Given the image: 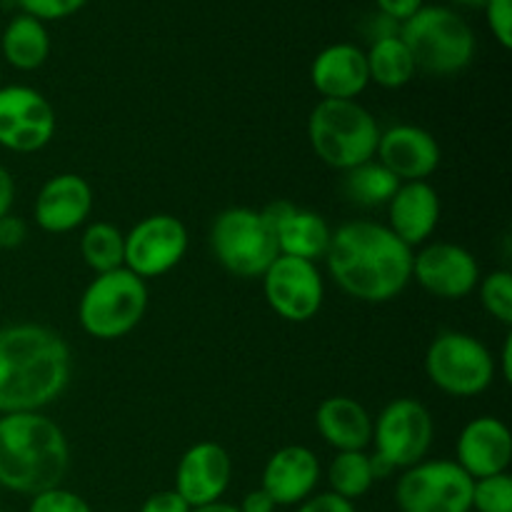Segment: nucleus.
I'll list each match as a JSON object with an SVG mask.
<instances>
[{"label": "nucleus", "instance_id": "5", "mask_svg": "<svg viewBox=\"0 0 512 512\" xmlns=\"http://www.w3.org/2000/svg\"><path fill=\"white\" fill-rule=\"evenodd\" d=\"M313 153L335 170H350L375 158L380 128L355 100H320L308 118Z\"/></svg>", "mask_w": 512, "mask_h": 512}, {"label": "nucleus", "instance_id": "1", "mask_svg": "<svg viewBox=\"0 0 512 512\" xmlns=\"http://www.w3.org/2000/svg\"><path fill=\"white\" fill-rule=\"evenodd\" d=\"M325 260L338 288L363 303H390L413 280V248L373 220L340 225Z\"/></svg>", "mask_w": 512, "mask_h": 512}, {"label": "nucleus", "instance_id": "3", "mask_svg": "<svg viewBox=\"0 0 512 512\" xmlns=\"http://www.w3.org/2000/svg\"><path fill=\"white\" fill-rule=\"evenodd\" d=\"M70 465L68 438L43 413L0 415V488L38 495L58 488Z\"/></svg>", "mask_w": 512, "mask_h": 512}, {"label": "nucleus", "instance_id": "7", "mask_svg": "<svg viewBox=\"0 0 512 512\" xmlns=\"http://www.w3.org/2000/svg\"><path fill=\"white\" fill-rule=\"evenodd\" d=\"M210 248L215 260L238 278H263L280 255L275 233L253 208H228L215 215Z\"/></svg>", "mask_w": 512, "mask_h": 512}, {"label": "nucleus", "instance_id": "34", "mask_svg": "<svg viewBox=\"0 0 512 512\" xmlns=\"http://www.w3.org/2000/svg\"><path fill=\"white\" fill-rule=\"evenodd\" d=\"M295 512H358L355 505L350 500L340 498L335 493H318V495H310L305 503L298 505Z\"/></svg>", "mask_w": 512, "mask_h": 512}, {"label": "nucleus", "instance_id": "19", "mask_svg": "<svg viewBox=\"0 0 512 512\" xmlns=\"http://www.w3.org/2000/svg\"><path fill=\"white\" fill-rule=\"evenodd\" d=\"M93 213V188L75 173L53 175L38 190L33 218L45 233H70L80 228Z\"/></svg>", "mask_w": 512, "mask_h": 512}, {"label": "nucleus", "instance_id": "43", "mask_svg": "<svg viewBox=\"0 0 512 512\" xmlns=\"http://www.w3.org/2000/svg\"><path fill=\"white\" fill-rule=\"evenodd\" d=\"M0 83H3V73H0ZM0 88H3V85H0Z\"/></svg>", "mask_w": 512, "mask_h": 512}, {"label": "nucleus", "instance_id": "42", "mask_svg": "<svg viewBox=\"0 0 512 512\" xmlns=\"http://www.w3.org/2000/svg\"><path fill=\"white\" fill-rule=\"evenodd\" d=\"M455 5H463V8H485L488 0H453Z\"/></svg>", "mask_w": 512, "mask_h": 512}, {"label": "nucleus", "instance_id": "44", "mask_svg": "<svg viewBox=\"0 0 512 512\" xmlns=\"http://www.w3.org/2000/svg\"><path fill=\"white\" fill-rule=\"evenodd\" d=\"M0 512H5V510H0Z\"/></svg>", "mask_w": 512, "mask_h": 512}, {"label": "nucleus", "instance_id": "35", "mask_svg": "<svg viewBox=\"0 0 512 512\" xmlns=\"http://www.w3.org/2000/svg\"><path fill=\"white\" fill-rule=\"evenodd\" d=\"M140 512H193V508L175 490H158L140 505Z\"/></svg>", "mask_w": 512, "mask_h": 512}, {"label": "nucleus", "instance_id": "31", "mask_svg": "<svg viewBox=\"0 0 512 512\" xmlns=\"http://www.w3.org/2000/svg\"><path fill=\"white\" fill-rule=\"evenodd\" d=\"M28 512H93L88 500L80 498L78 493L65 488H50L43 493L33 495Z\"/></svg>", "mask_w": 512, "mask_h": 512}, {"label": "nucleus", "instance_id": "17", "mask_svg": "<svg viewBox=\"0 0 512 512\" xmlns=\"http://www.w3.org/2000/svg\"><path fill=\"white\" fill-rule=\"evenodd\" d=\"M375 155H378V163L385 165L400 183L428 180L443 158L433 133L418 125H393L388 130H380Z\"/></svg>", "mask_w": 512, "mask_h": 512}, {"label": "nucleus", "instance_id": "23", "mask_svg": "<svg viewBox=\"0 0 512 512\" xmlns=\"http://www.w3.org/2000/svg\"><path fill=\"white\" fill-rule=\"evenodd\" d=\"M315 428L320 438L338 453L365 450L373 440V418L358 400L348 395L325 398L315 410Z\"/></svg>", "mask_w": 512, "mask_h": 512}, {"label": "nucleus", "instance_id": "26", "mask_svg": "<svg viewBox=\"0 0 512 512\" xmlns=\"http://www.w3.org/2000/svg\"><path fill=\"white\" fill-rule=\"evenodd\" d=\"M398 188L400 180L385 165L375 163V160H368V163L358 165V168L345 170L343 175V195L350 203L363 205V208L388 205Z\"/></svg>", "mask_w": 512, "mask_h": 512}, {"label": "nucleus", "instance_id": "18", "mask_svg": "<svg viewBox=\"0 0 512 512\" xmlns=\"http://www.w3.org/2000/svg\"><path fill=\"white\" fill-rule=\"evenodd\" d=\"M455 458V463L473 480L508 473L512 463L510 428L493 415L473 418L460 430Z\"/></svg>", "mask_w": 512, "mask_h": 512}, {"label": "nucleus", "instance_id": "25", "mask_svg": "<svg viewBox=\"0 0 512 512\" xmlns=\"http://www.w3.org/2000/svg\"><path fill=\"white\" fill-rule=\"evenodd\" d=\"M365 60H368L370 80L388 90H398L408 85L413 80L415 70H418L408 45L400 40V35H390V38H380L370 43Z\"/></svg>", "mask_w": 512, "mask_h": 512}, {"label": "nucleus", "instance_id": "28", "mask_svg": "<svg viewBox=\"0 0 512 512\" xmlns=\"http://www.w3.org/2000/svg\"><path fill=\"white\" fill-rule=\"evenodd\" d=\"M330 493L355 503L358 498L368 495L373 488V468H370V455L365 450H350V453H335L328 465Z\"/></svg>", "mask_w": 512, "mask_h": 512}, {"label": "nucleus", "instance_id": "30", "mask_svg": "<svg viewBox=\"0 0 512 512\" xmlns=\"http://www.w3.org/2000/svg\"><path fill=\"white\" fill-rule=\"evenodd\" d=\"M475 512H512V478L508 473L473 480Z\"/></svg>", "mask_w": 512, "mask_h": 512}, {"label": "nucleus", "instance_id": "41", "mask_svg": "<svg viewBox=\"0 0 512 512\" xmlns=\"http://www.w3.org/2000/svg\"><path fill=\"white\" fill-rule=\"evenodd\" d=\"M193 512H240L238 505H230V503H213V505H205V508H195Z\"/></svg>", "mask_w": 512, "mask_h": 512}, {"label": "nucleus", "instance_id": "40", "mask_svg": "<svg viewBox=\"0 0 512 512\" xmlns=\"http://www.w3.org/2000/svg\"><path fill=\"white\" fill-rule=\"evenodd\" d=\"M500 365H503V380H512V335H508L503 343V353H500Z\"/></svg>", "mask_w": 512, "mask_h": 512}, {"label": "nucleus", "instance_id": "21", "mask_svg": "<svg viewBox=\"0 0 512 512\" xmlns=\"http://www.w3.org/2000/svg\"><path fill=\"white\" fill-rule=\"evenodd\" d=\"M310 80L323 100H355L370 83L368 60L353 43L328 45L315 55Z\"/></svg>", "mask_w": 512, "mask_h": 512}, {"label": "nucleus", "instance_id": "8", "mask_svg": "<svg viewBox=\"0 0 512 512\" xmlns=\"http://www.w3.org/2000/svg\"><path fill=\"white\" fill-rule=\"evenodd\" d=\"M498 365L478 338L460 330H445L425 353V375L453 398H475L493 385Z\"/></svg>", "mask_w": 512, "mask_h": 512}, {"label": "nucleus", "instance_id": "32", "mask_svg": "<svg viewBox=\"0 0 512 512\" xmlns=\"http://www.w3.org/2000/svg\"><path fill=\"white\" fill-rule=\"evenodd\" d=\"M88 0H18V5L23 8L25 15L35 20H63L70 18L73 13H78Z\"/></svg>", "mask_w": 512, "mask_h": 512}, {"label": "nucleus", "instance_id": "38", "mask_svg": "<svg viewBox=\"0 0 512 512\" xmlns=\"http://www.w3.org/2000/svg\"><path fill=\"white\" fill-rule=\"evenodd\" d=\"M13 203H15V180L13 175H10V170L5 168V165H0V218H5V215L13 210Z\"/></svg>", "mask_w": 512, "mask_h": 512}, {"label": "nucleus", "instance_id": "37", "mask_svg": "<svg viewBox=\"0 0 512 512\" xmlns=\"http://www.w3.org/2000/svg\"><path fill=\"white\" fill-rule=\"evenodd\" d=\"M375 5H378V10L385 18L395 20L400 25L423 8V0H375Z\"/></svg>", "mask_w": 512, "mask_h": 512}, {"label": "nucleus", "instance_id": "39", "mask_svg": "<svg viewBox=\"0 0 512 512\" xmlns=\"http://www.w3.org/2000/svg\"><path fill=\"white\" fill-rule=\"evenodd\" d=\"M240 512H275V503L270 500V495L265 490H250L243 498V503L238 505Z\"/></svg>", "mask_w": 512, "mask_h": 512}, {"label": "nucleus", "instance_id": "33", "mask_svg": "<svg viewBox=\"0 0 512 512\" xmlns=\"http://www.w3.org/2000/svg\"><path fill=\"white\" fill-rule=\"evenodd\" d=\"M483 10L495 40H498L505 50H510L512 48V0H488V5H485Z\"/></svg>", "mask_w": 512, "mask_h": 512}, {"label": "nucleus", "instance_id": "14", "mask_svg": "<svg viewBox=\"0 0 512 512\" xmlns=\"http://www.w3.org/2000/svg\"><path fill=\"white\" fill-rule=\"evenodd\" d=\"M413 278L440 300H463L478 288L480 265L468 248L455 243H430L413 253Z\"/></svg>", "mask_w": 512, "mask_h": 512}, {"label": "nucleus", "instance_id": "24", "mask_svg": "<svg viewBox=\"0 0 512 512\" xmlns=\"http://www.w3.org/2000/svg\"><path fill=\"white\" fill-rule=\"evenodd\" d=\"M5 60L18 70H35L48 60L50 35L40 20L30 15H15L3 30L0 40Z\"/></svg>", "mask_w": 512, "mask_h": 512}, {"label": "nucleus", "instance_id": "36", "mask_svg": "<svg viewBox=\"0 0 512 512\" xmlns=\"http://www.w3.org/2000/svg\"><path fill=\"white\" fill-rule=\"evenodd\" d=\"M25 238H28V225L23 218H15L13 213L0 218V250L18 248L25 243Z\"/></svg>", "mask_w": 512, "mask_h": 512}, {"label": "nucleus", "instance_id": "29", "mask_svg": "<svg viewBox=\"0 0 512 512\" xmlns=\"http://www.w3.org/2000/svg\"><path fill=\"white\" fill-rule=\"evenodd\" d=\"M480 303L485 313L498 323L512 325V275L510 270H493L478 283Z\"/></svg>", "mask_w": 512, "mask_h": 512}, {"label": "nucleus", "instance_id": "12", "mask_svg": "<svg viewBox=\"0 0 512 512\" xmlns=\"http://www.w3.org/2000/svg\"><path fill=\"white\" fill-rule=\"evenodd\" d=\"M263 293L280 318L288 323H308L323 308L325 283L318 265L310 260L278 255L263 273Z\"/></svg>", "mask_w": 512, "mask_h": 512}, {"label": "nucleus", "instance_id": "22", "mask_svg": "<svg viewBox=\"0 0 512 512\" xmlns=\"http://www.w3.org/2000/svg\"><path fill=\"white\" fill-rule=\"evenodd\" d=\"M440 223L438 190L428 180L400 183L388 203V228L403 240L408 248H418Z\"/></svg>", "mask_w": 512, "mask_h": 512}, {"label": "nucleus", "instance_id": "16", "mask_svg": "<svg viewBox=\"0 0 512 512\" xmlns=\"http://www.w3.org/2000/svg\"><path fill=\"white\" fill-rule=\"evenodd\" d=\"M260 215L275 233L280 255L303 258L310 260V263L325 258L333 230H330L328 220L320 213L298 208L290 200H273V203L260 210Z\"/></svg>", "mask_w": 512, "mask_h": 512}, {"label": "nucleus", "instance_id": "15", "mask_svg": "<svg viewBox=\"0 0 512 512\" xmlns=\"http://www.w3.org/2000/svg\"><path fill=\"white\" fill-rule=\"evenodd\" d=\"M233 480V458L228 450L213 440H203L188 448L175 468V493L190 508L220 503Z\"/></svg>", "mask_w": 512, "mask_h": 512}, {"label": "nucleus", "instance_id": "2", "mask_svg": "<svg viewBox=\"0 0 512 512\" xmlns=\"http://www.w3.org/2000/svg\"><path fill=\"white\" fill-rule=\"evenodd\" d=\"M70 348L35 323L0 328V415L40 413L70 383Z\"/></svg>", "mask_w": 512, "mask_h": 512}, {"label": "nucleus", "instance_id": "20", "mask_svg": "<svg viewBox=\"0 0 512 512\" xmlns=\"http://www.w3.org/2000/svg\"><path fill=\"white\" fill-rule=\"evenodd\" d=\"M320 483V460L305 445H285L275 450L263 468L260 490L270 495L275 508L300 505Z\"/></svg>", "mask_w": 512, "mask_h": 512}, {"label": "nucleus", "instance_id": "11", "mask_svg": "<svg viewBox=\"0 0 512 512\" xmlns=\"http://www.w3.org/2000/svg\"><path fill=\"white\" fill-rule=\"evenodd\" d=\"M188 253V228L168 213L143 218L125 235L123 268L150 280L170 273Z\"/></svg>", "mask_w": 512, "mask_h": 512}, {"label": "nucleus", "instance_id": "4", "mask_svg": "<svg viewBox=\"0 0 512 512\" xmlns=\"http://www.w3.org/2000/svg\"><path fill=\"white\" fill-rule=\"evenodd\" d=\"M398 35L408 45L415 68L428 75H458L475 58L473 28L463 15L445 5H423L400 23Z\"/></svg>", "mask_w": 512, "mask_h": 512}, {"label": "nucleus", "instance_id": "10", "mask_svg": "<svg viewBox=\"0 0 512 512\" xmlns=\"http://www.w3.org/2000/svg\"><path fill=\"white\" fill-rule=\"evenodd\" d=\"M400 512H473V478L455 460H423L395 485Z\"/></svg>", "mask_w": 512, "mask_h": 512}, {"label": "nucleus", "instance_id": "27", "mask_svg": "<svg viewBox=\"0 0 512 512\" xmlns=\"http://www.w3.org/2000/svg\"><path fill=\"white\" fill-rule=\"evenodd\" d=\"M80 255L95 275L123 268L125 235L113 223H103V220L88 225L80 238Z\"/></svg>", "mask_w": 512, "mask_h": 512}, {"label": "nucleus", "instance_id": "13", "mask_svg": "<svg viewBox=\"0 0 512 512\" xmlns=\"http://www.w3.org/2000/svg\"><path fill=\"white\" fill-rule=\"evenodd\" d=\"M55 135L50 100L28 85L0 88V145L10 153L43 150Z\"/></svg>", "mask_w": 512, "mask_h": 512}, {"label": "nucleus", "instance_id": "6", "mask_svg": "<svg viewBox=\"0 0 512 512\" xmlns=\"http://www.w3.org/2000/svg\"><path fill=\"white\" fill-rule=\"evenodd\" d=\"M148 310V285L128 268L90 280L78 303L80 328L95 340H118L133 333Z\"/></svg>", "mask_w": 512, "mask_h": 512}, {"label": "nucleus", "instance_id": "9", "mask_svg": "<svg viewBox=\"0 0 512 512\" xmlns=\"http://www.w3.org/2000/svg\"><path fill=\"white\" fill-rule=\"evenodd\" d=\"M435 440V423L420 400L398 398L383 408L373 423L375 458L390 470H408L428 458Z\"/></svg>", "mask_w": 512, "mask_h": 512}]
</instances>
